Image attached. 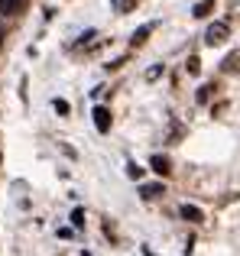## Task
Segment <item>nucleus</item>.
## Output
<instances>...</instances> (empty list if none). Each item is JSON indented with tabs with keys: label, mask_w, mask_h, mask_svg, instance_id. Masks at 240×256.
Returning <instances> with one entry per match:
<instances>
[{
	"label": "nucleus",
	"mask_w": 240,
	"mask_h": 256,
	"mask_svg": "<svg viewBox=\"0 0 240 256\" xmlns=\"http://www.w3.org/2000/svg\"><path fill=\"white\" fill-rule=\"evenodd\" d=\"M228 32H230L228 23H211L208 32H204V46H211V49H214V46H224L228 42Z\"/></svg>",
	"instance_id": "f257e3e1"
},
{
	"label": "nucleus",
	"mask_w": 240,
	"mask_h": 256,
	"mask_svg": "<svg viewBox=\"0 0 240 256\" xmlns=\"http://www.w3.org/2000/svg\"><path fill=\"white\" fill-rule=\"evenodd\" d=\"M94 126H98V133H108L110 130V110L108 107H94Z\"/></svg>",
	"instance_id": "f03ea898"
},
{
	"label": "nucleus",
	"mask_w": 240,
	"mask_h": 256,
	"mask_svg": "<svg viewBox=\"0 0 240 256\" xmlns=\"http://www.w3.org/2000/svg\"><path fill=\"white\" fill-rule=\"evenodd\" d=\"M178 214H182L185 220H192V224H202V220H204L202 208H195V204H182V208H178Z\"/></svg>",
	"instance_id": "7ed1b4c3"
},
{
	"label": "nucleus",
	"mask_w": 240,
	"mask_h": 256,
	"mask_svg": "<svg viewBox=\"0 0 240 256\" xmlns=\"http://www.w3.org/2000/svg\"><path fill=\"white\" fill-rule=\"evenodd\" d=\"M211 10H214V0H198V4H195V10H192V13H195L198 20H204Z\"/></svg>",
	"instance_id": "20e7f679"
},
{
	"label": "nucleus",
	"mask_w": 240,
	"mask_h": 256,
	"mask_svg": "<svg viewBox=\"0 0 240 256\" xmlns=\"http://www.w3.org/2000/svg\"><path fill=\"white\" fill-rule=\"evenodd\" d=\"M20 6H23V0H0V13H4V16H10V13H16Z\"/></svg>",
	"instance_id": "39448f33"
},
{
	"label": "nucleus",
	"mask_w": 240,
	"mask_h": 256,
	"mask_svg": "<svg viewBox=\"0 0 240 256\" xmlns=\"http://www.w3.org/2000/svg\"><path fill=\"white\" fill-rule=\"evenodd\" d=\"M221 68H224V72H237V68H240V52H230V56L224 58Z\"/></svg>",
	"instance_id": "423d86ee"
},
{
	"label": "nucleus",
	"mask_w": 240,
	"mask_h": 256,
	"mask_svg": "<svg viewBox=\"0 0 240 256\" xmlns=\"http://www.w3.org/2000/svg\"><path fill=\"white\" fill-rule=\"evenodd\" d=\"M150 166H152V172H159V175L169 172V162H166L162 156H152V159H150Z\"/></svg>",
	"instance_id": "0eeeda50"
},
{
	"label": "nucleus",
	"mask_w": 240,
	"mask_h": 256,
	"mask_svg": "<svg viewBox=\"0 0 240 256\" xmlns=\"http://www.w3.org/2000/svg\"><path fill=\"white\" fill-rule=\"evenodd\" d=\"M150 32H152V23H146V26H140V30H136V32H133V46H136V42H143V39H146V36H150Z\"/></svg>",
	"instance_id": "6e6552de"
},
{
	"label": "nucleus",
	"mask_w": 240,
	"mask_h": 256,
	"mask_svg": "<svg viewBox=\"0 0 240 256\" xmlns=\"http://www.w3.org/2000/svg\"><path fill=\"white\" fill-rule=\"evenodd\" d=\"M159 192H162V185H143V192H140V194H143L146 201H152V198H156Z\"/></svg>",
	"instance_id": "1a4fd4ad"
},
{
	"label": "nucleus",
	"mask_w": 240,
	"mask_h": 256,
	"mask_svg": "<svg viewBox=\"0 0 240 256\" xmlns=\"http://www.w3.org/2000/svg\"><path fill=\"white\" fill-rule=\"evenodd\" d=\"M185 68H188V75H198V72H202V62H198V56H192L188 62H185Z\"/></svg>",
	"instance_id": "9d476101"
},
{
	"label": "nucleus",
	"mask_w": 240,
	"mask_h": 256,
	"mask_svg": "<svg viewBox=\"0 0 240 256\" xmlns=\"http://www.w3.org/2000/svg\"><path fill=\"white\" fill-rule=\"evenodd\" d=\"M110 6L120 13H126V10H133V0H110Z\"/></svg>",
	"instance_id": "9b49d317"
},
{
	"label": "nucleus",
	"mask_w": 240,
	"mask_h": 256,
	"mask_svg": "<svg viewBox=\"0 0 240 256\" xmlns=\"http://www.w3.org/2000/svg\"><path fill=\"white\" fill-rule=\"evenodd\" d=\"M56 114L68 117V100H65V98H56Z\"/></svg>",
	"instance_id": "f8f14e48"
},
{
	"label": "nucleus",
	"mask_w": 240,
	"mask_h": 256,
	"mask_svg": "<svg viewBox=\"0 0 240 256\" xmlns=\"http://www.w3.org/2000/svg\"><path fill=\"white\" fill-rule=\"evenodd\" d=\"M72 227H84V211H82V208L72 211Z\"/></svg>",
	"instance_id": "ddd939ff"
},
{
	"label": "nucleus",
	"mask_w": 240,
	"mask_h": 256,
	"mask_svg": "<svg viewBox=\"0 0 240 256\" xmlns=\"http://www.w3.org/2000/svg\"><path fill=\"white\" fill-rule=\"evenodd\" d=\"M126 175H130V178H140V175H143V169H140L136 162H130V166H126Z\"/></svg>",
	"instance_id": "4468645a"
}]
</instances>
